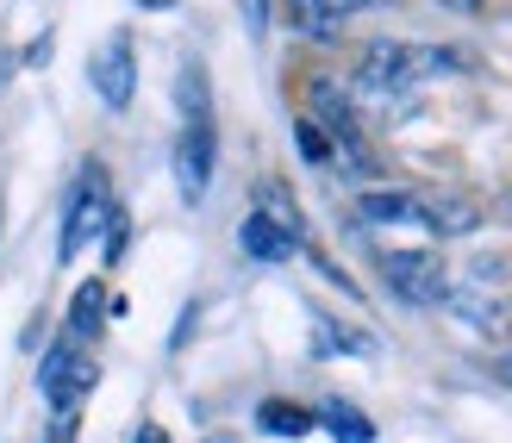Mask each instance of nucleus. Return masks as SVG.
<instances>
[{
  "label": "nucleus",
  "instance_id": "1",
  "mask_svg": "<svg viewBox=\"0 0 512 443\" xmlns=\"http://www.w3.org/2000/svg\"><path fill=\"white\" fill-rule=\"evenodd\" d=\"M456 50H438V44H369L356 57V100L369 113H406L413 94L431 82V75H456Z\"/></svg>",
  "mask_w": 512,
  "mask_h": 443
},
{
  "label": "nucleus",
  "instance_id": "2",
  "mask_svg": "<svg viewBox=\"0 0 512 443\" xmlns=\"http://www.w3.org/2000/svg\"><path fill=\"white\" fill-rule=\"evenodd\" d=\"M175 100H182V132H175V188L182 200H207L213 188V163H219V132H213V88L207 69L182 63V82H175Z\"/></svg>",
  "mask_w": 512,
  "mask_h": 443
},
{
  "label": "nucleus",
  "instance_id": "3",
  "mask_svg": "<svg viewBox=\"0 0 512 443\" xmlns=\"http://www.w3.org/2000/svg\"><path fill=\"white\" fill-rule=\"evenodd\" d=\"M113 194H107V169L100 163H82V175H75L69 188V206H63V238H57V263H75L100 231L113 225Z\"/></svg>",
  "mask_w": 512,
  "mask_h": 443
},
{
  "label": "nucleus",
  "instance_id": "4",
  "mask_svg": "<svg viewBox=\"0 0 512 443\" xmlns=\"http://www.w3.org/2000/svg\"><path fill=\"white\" fill-rule=\"evenodd\" d=\"M88 387H94V362H88V350L75 344V337H63V344L44 350V362H38V394L50 400V412H57L63 425H75V406L88 400Z\"/></svg>",
  "mask_w": 512,
  "mask_h": 443
},
{
  "label": "nucleus",
  "instance_id": "5",
  "mask_svg": "<svg viewBox=\"0 0 512 443\" xmlns=\"http://www.w3.org/2000/svg\"><path fill=\"white\" fill-rule=\"evenodd\" d=\"M381 281H388L406 306H438L450 294V275H444L438 250H381Z\"/></svg>",
  "mask_w": 512,
  "mask_h": 443
},
{
  "label": "nucleus",
  "instance_id": "6",
  "mask_svg": "<svg viewBox=\"0 0 512 443\" xmlns=\"http://www.w3.org/2000/svg\"><path fill=\"white\" fill-rule=\"evenodd\" d=\"M88 82L100 94V107H113V113L132 107V94H138V50H132V38L125 32L100 38V50L88 57Z\"/></svg>",
  "mask_w": 512,
  "mask_h": 443
},
{
  "label": "nucleus",
  "instance_id": "7",
  "mask_svg": "<svg viewBox=\"0 0 512 443\" xmlns=\"http://www.w3.org/2000/svg\"><path fill=\"white\" fill-rule=\"evenodd\" d=\"M306 100H313V125H325V138H331V150H344L350 163H356V175H369L363 125H356V107H350V100H344V88H338V82H313V88H306Z\"/></svg>",
  "mask_w": 512,
  "mask_h": 443
},
{
  "label": "nucleus",
  "instance_id": "8",
  "mask_svg": "<svg viewBox=\"0 0 512 443\" xmlns=\"http://www.w3.org/2000/svg\"><path fill=\"white\" fill-rule=\"evenodd\" d=\"M238 244H244V256H256V263H288V256L300 250V238H288L275 219H263V213H250L244 225H238Z\"/></svg>",
  "mask_w": 512,
  "mask_h": 443
},
{
  "label": "nucleus",
  "instance_id": "9",
  "mask_svg": "<svg viewBox=\"0 0 512 443\" xmlns=\"http://www.w3.org/2000/svg\"><path fill=\"white\" fill-rule=\"evenodd\" d=\"M356 213H363L369 225H425V206H419V194H394V188L363 194V200H356Z\"/></svg>",
  "mask_w": 512,
  "mask_h": 443
},
{
  "label": "nucleus",
  "instance_id": "10",
  "mask_svg": "<svg viewBox=\"0 0 512 443\" xmlns=\"http://www.w3.org/2000/svg\"><path fill=\"white\" fill-rule=\"evenodd\" d=\"M100 312H107V288H100V281H82L75 300H69V337H75V344L100 331Z\"/></svg>",
  "mask_w": 512,
  "mask_h": 443
},
{
  "label": "nucleus",
  "instance_id": "11",
  "mask_svg": "<svg viewBox=\"0 0 512 443\" xmlns=\"http://www.w3.org/2000/svg\"><path fill=\"white\" fill-rule=\"evenodd\" d=\"M256 425H263L269 437H306L313 431V412L294 406V400H263L256 406Z\"/></svg>",
  "mask_w": 512,
  "mask_h": 443
},
{
  "label": "nucleus",
  "instance_id": "12",
  "mask_svg": "<svg viewBox=\"0 0 512 443\" xmlns=\"http://www.w3.org/2000/svg\"><path fill=\"white\" fill-rule=\"evenodd\" d=\"M319 419H325V431L338 437V443H369V437H375V425H369L350 400H325V406H319Z\"/></svg>",
  "mask_w": 512,
  "mask_h": 443
},
{
  "label": "nucleus",
  "instance_id": "13",
  "mask_svg": "<svg viewBox=\"0 0 512 443\" xmlns=\"http://www.w3.org/2000/svg\"><path fill=\"white\" fill-rule=\"evenodd\" d=\"M288 25L300 38H331L338 32V13H331L325 0H288Z\"/></svg>",
  "mask_w": 512,
  "mask_h": 443
},
{
  "label": "nucleus",
  "instance_id": "14",
  "mask_svg": "<svg viewBox=\"0 0 512 443\" xmlns=\"http://www.w3.org/2000/svg\"><path fill=\"white\" fill-rule=\"evenodd\" d=\"M425 206V225L431 231H444V238H456V231H475L481 219H475V206H463V200H419Z\"/></svg>",
  "mask_w": 512,
  "mask_h": 443
},
{
  "label": "nucleus",
  "instance_id": "15",
  "mask_svg": "<svg viewBox=\"0 0 512 443\" xmlns=\"http://www.w3.org/2000/svg\"><path fill=\"white\" fill-rule=\"evenodd\" d=\"M294 138H300V156H306V163H331V156H338V150H331V138L319 132L313 119H294Z\"/></svg>",
  "mask_w": 512,
  "mask_h": 443
},
{
  "label": "nucleus",
  "instance_id": "16",
  "mask_svg": "<svg viewBox=\"0 0 512 443\" xmlns=\"http://www.w3.org/2000/svg\"><path fill=\"white\" fill-rule=\"evenodd\" d=\"M125 238H132V225H125V213H113V225H107V263L125 256Z\"/></svg>",
  "mask_w": 512,
  "mask_h": 443
},
{
  "label": "nucleus",
  "instance_id": "17",
  "mask_svg": "<svg viewBox=\"0 0 512 443\" xmlns=\"http://www.w3.org/2000/svg\"><path fill=\"white\" fill-rule=\"evenodd\" d=\"M132 443H169V431H163V425H138V437H132Z\"/></svg>",
  "mask_w": 512,
  "mask_h": 443
},
{
  "label": "nucleus",
  "instance_id": "18",
  "mask_svg": "<svg viewBox=\"0 0 512 443\" xmlns=\"http://www.w3.org/2000/svg\"><path fill=\"white\" fill-rule=\"evenodd\" d=\"M325 7H331V13L344 19V13H356V7H375V0H325Z\"/></svg>",
  "mask_w": 512,
  "mask_h": 443
},
{
  "label": "nucleus",
  "instance_id": "19",
  "mask_svg": "<svg viewBox=\"0 0 512 443\" xmlns=\"http://www.w3.org/2000/svg\"><path fill=\"white\" fill-rule=\"evenodd\" d=\"M500 381H512V356H506V362H500Z\"/></svg>",
  "mask_w": 512,
  "mask_h": 443
},
{
  "label": "nucleus",
  "instance_id": "20",
  "mask_svg": "<svg viewBox=\"0 0 512 443\" xmlns=\"http://www.w3.org/2000/svg\"><path fill=\"white\" fill-rule=\"evenodd\" d=\"M207 443H238V437H207Z\"/></svg>",
  "mask_w": 512,
  "mask_h": 443
},
{
  "label": "nucleus",
  "instance_id": "21",
  "mask_svg": "<svg viewBox=\"0 0 512 443\" xmlns=\"http://www.w3.org/2000/svg\"><path fill=\"white\" fill-rule=\"evenodd\" d=\"M144 7H169V0H144Z\"/></svg>",
  "mask_w": 512,
  "mask_h": 443
},
{
  "label": "nucleus",
  "instance_id": "22",
  "mask_svg": "<svg viewBox=\"0 0 512 443\" xmlns=\"http://www.w3.org/2000/svg\"><path fill=\"white\" fill-rule=\"evenodd\" d=\"M450 7H475V0H450Z\"/></svg>",
  "mask_w": 512,
  "mask_h": 443
}]
</instances>
